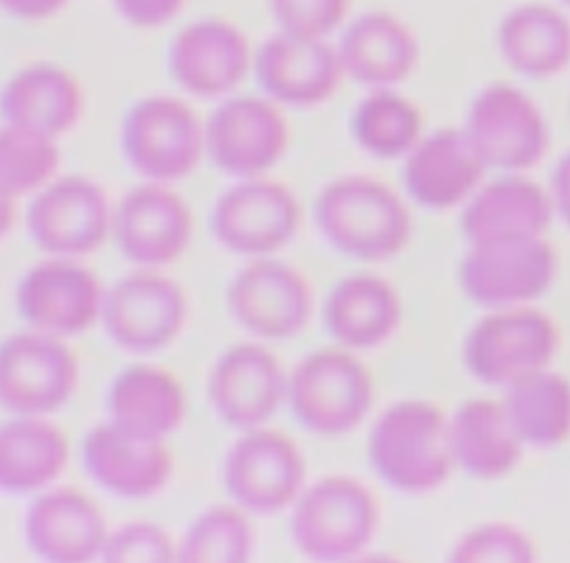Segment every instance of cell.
I'll use <instances>...</instances> for the list:
<instances>
[{"mask_svg": "<svg viewBox=\"0 0 570 563\" xmlns=\"http://www.w3.org/2000/svg\"><path fill=\"white\" fill-rule=\"evenodd\" d=\"M367 461L376 476L396 492H432L448 481L454 465L450 421L430 401H399L372 425Z\"/></svg>", "mask_w": 570, "mask_h": 563, "instance_id": "6da1fadb", "label": "cell"}, {"mask_svg": "<svg viewBox=\"0 0 570 563\" xmlns=\"http://www.w3.org/2000/svg\"><path fill=\"white\" fill-rule=\"evenodd\" d=\"M314 218L338 254L363 263L394 258L412 236L405 203L372 176H343L327 182L316 196Z\"/></svg>", "mask_w": 570, "mask_h": 563, "instance_id": "7a4b0ae2", "label": "cell"}, {"mask_svg": "<svg viewBox=\"0 0 570 563\" xmlns=\"http://www.w3.org/2000/svg\"><path fill=\"white\" fill-rule=\"evenodd\" d=\"M289 536L312 561H347L374 536L379 503L352 476H325L303 490L292 505Z\"/></svg>", "mask_w": 570, "mask_h": 563, "instance_id": "3957f363", "label": "cell"}, {"mask_svg": "<svg viewBox=\"0 0 570 563\" xmlns=\"http://www.w3.org/2000/svg\"><path fill=\"white\" fill-rule=\"evenodd\" d=\"M120 147L129 167L142 178L174 182L198 167L205 154V122L187 100L151 93L127 109Z\"/></svg>", "mask_w": 570, "mask_h": 563, "instance_id": "277c9868", "label": "cell"}, {"mask_svg": "<svg viewBox=\"0 0 570 563\" xmlns=\"http://www.w3.org/2000/svg\"><path fill=\"white\" fill-rule=\"evenodd\" d=\"M372 398V376L347 349L307 354L287 376V403L294 418L318 436L352 432L370 412Z\"/></svg>", "mask_w": 570, "mask_h": 563, "instance_id": "5b68a950", "label": "cell"}, {"mask_svg": "<svg viewBox=\"0 0 570 563\" xmlns=\"http://www.w3.org/2000/svg\"><path fill=\"white\" fill-rule=\"evenodd\" d=\"M557 349V323L534 307L514 305L499 307L474 323L463 343V363L479 383L505 389L548 367Z\"/></svg>", "mask_w": 570, "mask_h": 563, "instance_id": "8992f818", "label": "cell"}, {"mask_svg": "<svg viewBox=\"0 0 570 563\" xmlns=\"http://www.w3.org/2000/svg\"><path fill=\"white\" fill-rule=\"evenodd\" d=\"M289 145V122L269 96L232 93L205 120V154L216 169L254 178L278 165Z\"/></svg>", "mask_w": 570, "mask_h": 563, "instance_id": "52a82bcc", "label": "cell"}, {"mask_svg": "<svg viewBox=\"0 0 570 563\" xmlns=\"http://www.w3.org/2000/svg\"><path fill=\"white\" fill-rule=\"evenodd\" d=\"M78 385V358L62 336L22 332L0 343V405L13 416L60 409Z\"/></svg>", "mask_w": 570, "mask_h": 563, "instance_id": "ba28073f", "label": "cell"}, {"mask_svg": "<svg viewBox=\"0 0 570 563\" xmlns=\"http://www.w3.org/2000/svg\"><path fill=\"white\" fill-rule=\"evenodd\" d=\"M223 481L245 512L276 514L294 505L303 492L305 458L281 429H243L225 456Z\"/></svg>", "mask_w": 570, "mask_h": 563, "instance_id": "9c48e42d", "label": "cell"}, {"mask_svg": "<svg viewBox=\"0 0 570 563\" xmlns=\"http://www.w3.org/2000/svg\"><path fill=\"white\" fill-rule=\"evenodd\" d=\"M301 205L281 180L265 176L238 178L214 205L216 240L240 256H267L285 247L298 231Z\"/></svg>", "mask_w": 570, "mask_h": 563, "instance_id": "30bf717a", "label": "cell"}, {"mask_svg": "<svg viewBox=\"0 0 570 563\" xmlns=\"http://www.w3.org/2000/svg\"><path fill=\"white\" fill-rule=\"evenodd\" d=\"M187 298L180 285L151 267L122 276L102 300V327L109 340L129 354H154L180 334Z\"/></svg>", "mask_w": 570, "mask_h": 563, "instance_id": "8fae6325", "label": "cell"}, {"mask_svg": "<svg viewBox=\"0 0 570 563\" xmlns=\"http://www.w3.org/2000/svg\"><path fill=\"white\" fill-rule=\"evenodd\" d=\"M554 276L557 251L543 236L470 245L459 265L463 294L492 309L541 298Z\"/></svg>", "mask_w": 570, "mask_h": 563, "instance_id": "7c38bea8", "label": "cell"}, {"mask_svg": "<svg viewBox=\"0 0 570 563\" xmlns=\"http://www.w3.org/2000/svg\"><path fill=\"white\" fill-rule=\"evenodd\" d=\"M254 51L240 27L207 16L180 27L167 49L171 80L196 98L232 96L252 73Z\"/></svg>", "mask_w": 570, "mask_h": 563, "instance_id": "4fadbf2b", "label": "cell"}, {"mask_svg": "<svg viewBox=\"0 0 570 563\" xmlns=\"http://www.w3.org/2000/svg\"><path fill=\"white\" fill-rule=\"evenodd\" d=\"M465 134L485 167L521 171L537 165L550 142L548 125L537 102L508 82L476 93L470 105Z\"/></svg>", "mask_w": 570, "mask_h": 563, "instance_id": "5bb4252c", "label": "cell"}, {"mask_svg": "<svg viewBox=\"0 0 570 563\" xmlns=\"http://www.w3.org/2000/svg\"><path fill=\"white\" fill-rule=\"evenodd\" d=\"M225 300L234 320L265 340L298 334L314 305L312 287L296 267L263 256L232 278Z\"/></svg>", "mask_w": 570, "mask_h": 563, "instance_id": "9a60e30c", "label": "cell"}, {"mask_svg": "<svg viewBox=\"0 0 570 563\" xmlns=\"http://www.w3.org/2000/svg\"><path fill=\"white\" fill-rule=\"evenodd\" d=\"M27 227L33 243L53 256H82L102 245L111 231L102 187L85 176L49 180L31 200Z\"/></svg>", "mask_w": 570, "mask_h": 563, "instance_id": "2e32d148", "label": "cell"}, {"mask_svg": "<svg viewBox=\"0 0 570 563\" xmlns=\"http://www.w3.org/2000/svg\"><path fill=\"white\" fill-rule=\"evenodd\" d=\"M252 73L265 96L287 107H316L334 96L345 71L336 45L274 31L254 51Z\"/></svg>", "mask_w": 570, "mask_h": 563, "instance_id": "e0dca14e", "label": "cell"}, {"mask_svg": "<svg viewBox=\"0 0 570 563\" xmlns=\"http://www.w3.org/2000/svg\"><path fill=\"white\" fill-rule=\"evenodd\" d=\"M194 216L180 194L165 182H145L122 196L111 214V234L120 254L142 267L183 256L191 240Z\"/></svg>", "mask_w": 570, "mask_h": 563, "instance_id": "ac0fdd59", "label": "cell"}, {"mask_svg": "<svg viewBox=\"0 0 570 563\" xmlns=\"http://www.w3.org/2000/svg\"><path fill=\"white\" fill-rule=\"evenodd\" d=\"M105 292L82 265L62 256L42 260L18 283L16 305L27 325L56 336L89 329L102 314Z\"/></svg>", "mask_w": 570, "mask_h": 563, "instance_id": "d6986e66", "label": "cell"}, {"mask_svg": "<svg viewBox=\"0 0 570 563\" xmlns=\"http://www.w3.org/2000/svg\"><path fill=\"white\" fill-rule=\"evenodd\" d=\"M285 398L287 376L278 358L258 343L232 345L212 369V407L236 429L261 427Z\"/></svg>", "mask_w": 570, "mask_h": 563, "instance_id": "ffe728a7", "label": "cell"}, {"mask_svg": "<svg viewBox=\"0 0 570 563\" xmlns=\"http://www.w3.org/2000/svg\"><path fill=\"white\" fill-rule=\"evenodd\" d=\"M109 530L98 503L76 487L40 494L24 516V539L49 563H87L102 554Z\"/></svg>", "mask_w": 570, "mask_h": 563, "instance_id": "44dd1931", "label": "cell"}, {"mask_svg": "<svg viewBox=\"0 0 570 563\" xmlns=\"http://www.w3.org/2000/svg\"><path fill=\"white\" fill-rule=\"evenodd\" d=\"M485 169L465 129L443 127L407 151L403 185L419 207L443 211L468 200Z\"/></svg>", "mask_w": 570, "mask_h": 563, "instance_id": "7402d4cb", "label": "cell"}, {"mask_svg": "<svg viewBox=\"0 0 570 563\" xmlns=\"http://www.w3.org/2000/svg\"><path fill=\"white\" fill-rule=\"evenodd\" d=\"M82 465L89 478L120 498H147L165 487L174 458L165 441L131 436L109 421L87 432Z\"/></svg>", "mask_w": 570, "mask_h": 563, "instance_id": "603a6c76", "label": "cell"}, {"mask_svg": "<svg viewBox=\"0 0 570 563\" xmlns=\"http://www.w3.org/2000/svg\"><path fill=\"white\" fill-rule=\"evenodd\" d=\"M552 198L541 185L523 176H503L470 196L461 214L468 245L539 238L552 220Z\"/></svg>", "mask_w": 570, "mask_h": 563, "instance_id": "cb8c5ba5", "label": "cell"}, {"mask_svg": "<svg viewBox=\"0 0 570 563\" xmlns=\"http://www.w3.org/2000/svg\"><path fill=\"white\" fill-rule=\"evenodd\" d=\"M85 111V91L78 78L53 62H31L7 78L0 89L4 122L60 138L71 131Z\"/></svg>", "mask_w": 570, "mask_h": 563, "instance_id": "d4e9b609", "label": "cell"}, {"mask_svg": "<svg viewBox=\"0 0 570 563\" xmlns=\"http://www.w3.org/2000/svg\"><path fill=\"white\" fill-rule=\"evenodd\" d=\"M336 49L345 76L372 89L403 82L419 60L414 31L390 11H367L352 20Z\"/></svg>", "mask_w": 570, "mask_h": 563, "instance_id": "484cf974", "label": "cell"}, {"mask_svg": "<svg viewBox=\"0 0 570 563\" xmlns=\"http://www.w3.org/2000/svg\"><path fill=\"white\" fill-rule=\"evenodd\" d=\"M109 423L149 441H165L187 414V396L180 381L156 365H131L109 385Z\"/></svg>", "mask_w": 570, "mask_h": 563, "instance_id": "4316f807", "label": "cell"}, {"mask_svg": "<svg viewBox=\"0 0 570 563\" xmlns=\"http://www.w3.org/2000/svg\"><path fill=\"white\" fill-rule=\"evenodd\" d=\"M323 320L327 334L345 349H372L385 343L401 320L396 289L372 274H354L332 287Z\"/></svg>", "mask_w": 570, "mask_h": 563, "instance_id": "83f0119b", "label": "cell"}, {"mask_svg": "<svg viewBox=\"0 0 570 563\" xmlns=\"http://www.w3.org/2000/svg\"><path fill=\"white\" fill-rule=\"evenodd\" d=\"M450 447L454 465L481 481L510 474L523 454L501 401L470 398L450 418Z\"/></svg>", "mask_w": 570, "mask_h": 563, "instance_id": "f1b7e54d", "label": "cell"}, {"mask_svg": "<svg viewBox=\"0 0 570 563\" xmlns=\"http://www.w3.org/2000/svg\"><path fill=\"white\" fill-rule=\"evenodd\" d=\"M67 461V436L42 416H13L0 425V492L42 490L62 474Z\"/></svg>", "mask_w": 570, "mask_h": 563, "instance_id": "f546056e", "label": "cell"}, {"mask_svg": "<svg viewBox=\"0 0 570 563\" xmlns=\"http://www.w3.org/2000/svg\"><path fill=\"white\" fill-rule=\"evenodd\" d=\"M499 51L523 76L548 78L570 65V20L543 2L508 11L499 24Z\"/></svg>", "mask_w": 570, "mask_h": 563, "instance_id": "4dcf8cb0", "label": "cell"}, {"mask_svg": "<svg viewBox=\"0 0 570 563\" xmlns=\"http://www.w3.org/2000/svg\"><path fill=\"white\" fill-rule=\"evenodd\" d=\"M508 421L523 445L554 447L570 436V378L548 367L505 387Z\"/></svg>", "mask_w": 570, "mask_h": 563, "instance_id": "1f68e13d", "label": "cell"}, {"mask_svg": "<svg viewBox=\"0 0 570 563\" xmlns=\"http://www.w3.org/2000/svg\"><path fill=\"white\" fill-rule=\"evenodd\" d=\"M421 109L405 96L381 87L367 93L352 113L356 145L376 158H399L421 140Z\"/></svg>", "mask_w": 570, "mask_h": 563, "instance_id": "d6a6232c", "label": "cell"}, {"mask_svg": "<svg viewBox=\"0 0 570 563\" xmlns=\"http://www.w3.org/2000/svg\"><path fill=\"white\" fill-rule=\"evenodd\" d=\"M254 547V530L240 505H214L187 527L178 543L180 563H243Z\"/></svg>", "mask_w": 570, "mask_h": 563, "instance_id": "836d02e7", "label": "cell"}, {"mask_svg": "<svg viewBox=\"0 0 570 563\" xmlns=\"http://www.w3.org/2000/svg\"><path fill=\"white\" fill-rule=\"evenodd\" d=\"M60 165L58 138L2 122L0 127V189L22 196L42 189Z\"/></svg>", "mask_w": 570, "mask_h": 563, "instance_id": "e575fe53", "label": "cell"}, {"mask_svg": "<svg viewBox=\"0 0 570 563\" xmlns=\"http://www.w3.org/2000/svg\"><path fill=\"white\" fill-rule=\"evenodd\" d=\"M450 563H532L537 547L512 523H481L461 534L448 552Z\"/></svg>", "mask_w": 570, "mask_h": 563, "instance_id": "d590c367", "label": "cell"}, {"mask_svg": "<svg viewBox=\"0 0 570 563\" xmlns=\"http://www.w3.org/2000/svg\"><path fill=\"white\" fill-rule=\"evenodd\" d=\"M352 0H267L269 16L278 31L330 38L347 18Z\"/></svg>", "mask_w": 570, "mask_h": 563, "instance_id": "8d00e7d4", "label": "cell"}, {"mask_svg": "<svg viewBox=\"0 0 570 563\" xmlns=\"http://www.w3.org/2000/svg\"><path fill=\"white\" fill-rule=\"evenodd\" d=\"M178 545L171 534L156 523L131 521L109 532L100 554L107 563H169L176 561Z\"/></svg>", "mask_w": 570, "mask_h": 563, "instance_id": "74e56055", "label": "cell"}, {"mask_svg": "<svg viewBox=\"0 0 570 563\" xmlns=\"http://www.w3.org/2000/svg\"><path fill=\"white\" fill-rule=\"evenodd\" d=\"M187 0H111L114 11L134 29H160L174 22Z\"/></svg>", "mask_w": 570, "mask_h": 563, "instance_id": "f35d334b", "label": "cell"}, {"mask_svg": "<svg viewBox=\"0 0 570 563\" xmlns=\"http://www.w3.org/2000/svg\"><path fill=\"white\" fill-rule=\"evenodd\" d=\"M71 0H0V11L20 22H42L58 16Z\"/></svg>", "mask_w": 570, "mask_h": 563, "instance_id": "ab89813d", "label": "cell"}, {"mask_svg": "<svg viewBox=\"0 0 570 563\" xmlns=\"http://www.w3.org/2000/svg\"><path fill=\"white\" fill-rule=\"evenodd\" d=\"M552 205L570 227V151L557 162L552 174Z\"/></svg>", "mask_w": 570, "mask_h": 563, "instance_id": "60d3db41", "label": "cell"}, {"mask_svg": "<svg viewBox=\"0 0 570 563\" xmlns=\"http://www.w3.org/2000/svg\"><path fill=\"white\" fill-rule=\"evenodd\" d=\"M16 198L9 196L7 191L0 189V238L7 236L13 227V218H16Z\"/></svg>", "mask_w": 570, "mask_h": 563, "instance_id": "b9f144b4", "label": "cell"}, {"mask_svg": "<svg viewBox=\"0 0 570 563\" xmlns=\"http://www.w3.org/2000/svg\"><path fill=\"white\" fill-rule=\"evenodd\" d=\"M561 2H566V4H570V0H561Z\"/></svg>", "mask_w": 570, "mask_h": 563, "instance_id": "7bdbcfd3", "label": "cell"}]
</instances>
